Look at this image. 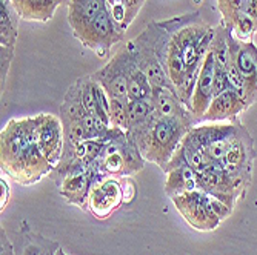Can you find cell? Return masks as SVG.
Returning a JSON list of instances; mask_svg holds the SVG:
<instances>
[{
	"label": "cell",
	"instance_id": "obj_1",
	"mask_svg": "<svg viewBox=\"0 0 257 255\" xmlns=\"http://www.w3.org/2000/svg\"><path fill=\"white\" fill-rule=\"evenodd\" d=\"M43 114L11 119L0 131V166L2 174L30 186L53 172L39 148Z\"/></svg>",
	"mask_w": 257,
	"mask_h": 255
},
{
	"label": "cell",
	"instance_id": "obj_2",
	"mask_svg": "<svg viewBox=\"0 0 257 255\" xmlns=\"http://www.w3.org/2000/svg\"><path fill=\"white\" fill-rule=\"evenodd\" d=\"M196 123L197 122L191 112L162 115L154 108L150 117L137 128L126 131V135L136 143L145 161H151L162 171H165L183 137Z\"/></svg>",
	"mask_w": 257,
	"mask_h": 255
},
{
	"label": "cell",
	"instance_id": "obj_3",
	"mask_svg": "<svg viewBox=\"0 0 257 255\" xmlns=\"http://www.w3.org/2000/svg\"><path fill=\"white\" fill-rule=\"evenodd\" d=\"M254 157V140L248 129L240 123L229 143L226 154L217 163L232 180L239 181L245 188H249Z\"/></svg>",
	"mask_w": 257,
	"mask_h": 255
},
{
	"label": "cell",
	"instance_id": "obj_4",
	"mask_svg": "<svg viewBox=\"0 0 257 255\" xmlns=\"http://www.w3.org/2000/svg\"><path fill=\"white\" fill-rule=\"evenodd\" d=\"M171 200L183 220L196 230L208 232V230L217 229L222 223V220L214 212L211 203H209V195L202 191L180 194Z\"/></svg>",
	"mask_w": 257,
	"mask_h": 255
},
{
	"label": "cell",
	"instance_id": "obj_5",
	"mask_svg": "<svg viewBox=\"0 0 257 255\" xmlns=\"http://www.w3.org/2000/svg\"><path fill=\"white\" fill-rule=\"evenodd\" d=\"M243 83L246 105L257 102V48L251 42H236L229 36V68Z\"/></svg>",
	"mask_w": 257,
	"mask_h": 255
},
{
	"label": "cell",
	"instance_id": "obj_6",
	"mask_svg": "<svg viewBox=\"0 0 257 255\" xmlns=\"http://www.w3.org/2000/svg\"><path fill=\"white\" fill-rule=\"evenodd\" d=\"M74 36L79 37L89 50L96 51L99 57H105L109 53L111 46L122 39V31L114 22L108 8L88 25L74 30Z\"/></svg>",
	"mask_w": 257,
	"mask_h": 255
},
{
	"label": "cell",
	"instance_id": "obj_7",
	"mask_svg": "<svg viewBox=\"0 0 257 255\" xmlns=\"http://www.w3.org/2000/svg\"><path fill=\"white\" fill-rule=\"evenodd\" d=\"M131 62H133V51L130 48V45H126L106 66H103L94 74H91V77L103 86V89L106 91V94L109 97L130 102L128 100V71H130Z\"/></svg>",
	"mask_w": 257,
	"mask_h": 255
},
{
	"label": "cell",
	"instance_id": "obj_8",
	"mask_svg": "<svg viewBox=\"0 0 257 255\" xmlns=\"http://www.w3.org/2000/svg\"><path fill=\"white\" fill-rule=\"evenodd\" d=\"M122 204L123 198L120 178H114L109 175L97 177L91 188L86 209L94 217L103 220L108 218L112 211L119 209Z\"/></svg>",
	"mask_w": 257,
	"mask_h": 255
},
{
	"label": "cell",
	"instance_id": "obj_9",
	"mask_svg": "<svg viewBox=\"0 0 257 255\" xmlns=\"http://www.w3.org/2000/svg\"><path fill=\"white\" fill-rule=\"evenodd\" d=\"M216 71H217V63L213 51L209 50L203 59L200 73L196 82V88L193 92V97L190 102V112L193 114V117L199 123L203 120V115L206 114L209 105H211L214 94H213V88H214V79H216Z\"/></svg>",
	"mask_w": 257,
	"mask_h": 255
},
{
	"label": "cell",
	"instance_id": "obj_10",
	"mask_svg": "<svg viewBox=\"0 0 257 255\" xmlns=\"http://www.w3.org/2000/svg\"><path fill=\"white\" fill-rule=\"evenodd\" d=\"M39 148L53 168L60 163L65 148V132L62 120L57 115L43 114L39 134Z\"/></svg>",
	"mask_w": 257,
	"mask_h": 255
},
{
	"label": "cell",
	"instance_id": "obj_11",
	"mask_svg": "<svg viewBox=\"0 0 257 255\" xmlns=\"http://www.w3.org/2000/svg\"><path fill=\"white\" fill-rule=\"evenodd\" d=\"M248 109L246 102L236 89H228L223 94L213 99L203 120L209 122H232L239 119V114Z\"/></svg>",
	"mask_w": 257,
	"mask_h": 255
},
{
	"label": "cell",
	"instance_id": "obj_12",
	"mask_svg": "<svg viewBox=\"0 0 257 255\" xmlns=\"http://www.w3.org/2000/svg\"><path fill=\"white\" fill-rule=\"evenodd\" d=\"M97 175L91 168L85 172L69 175L59 184L60 195L66 200V203L77 204L83 207V209H86L88 197H89L91 188H92V184H94Z\"/></svg>",
	"mask_w": 257,
	"mask_h": 255
},
{
	"label": "cell",
	"instance_id": "obj_13",
	"mask_svg": "<svg viewBox=\"0 0 257 255\" xmlns=\"http://www.w3.org/2000/svg\"><path fill=\"white\" fill-rule=\"evenodd\" d=\"M167 181H165V192L170 198L199 191V174L191 166H180L170 172H167Z\"/></svg>",
	"mask_w": 257,
	"mask_h": 255
},
{
	"label": "cell",
	"instance_id": "obj_14",
	"mask_svg": "<svg viewBox=\"0 0 257 255\" xmlns=\"http://www.w3.org/2000/svg\"><path fill=\"white\" fill-rule=\"evenodd\" d=\"M108 0H80V2H69L68 19L73 30L82 28L94 20L99 14L106 11Z\"/></svg>",
	"mask_w": 257,
	"mask_h": 255
},
{
	"label": "cell",
	"instance_id": "obj_15",
	"mask_svg": "<svg viewBox=\"0 0 257 255\" xmlns=\"http://www.w3.org/2000/svg\"><path fill=\"white\" fill-rule=\"evenodd\" d=\"M0 40L2 48L14 50L17 39V13L11 0H0Z\"/></svg>",
	"mask_w": 257,
	"mask_h": 255
},
{
	"label": "cell",
	"instance_id": "obj_16",
	"mask_svg": "<svg viewBox=\"0 0 257 255\" xmlns=\"http://www.w3.org/2000/svg\"><path fill=\"white\" fill-rule=\"evenodd\" d=\"M153 85L134 60L128 71V100H151Z\"/></svg>",
	"mask_w": 257,
	"mask_h": 255
},
{
	"label": "cell",
	"instance_id": "obj_17",
	"mask_svg": "<svg viewBox=\"0 0 257 255\" xmlns=\"http://www.w3.org/2000/svg\"><path fill=\"white\" fill-rule=\"evenodd\" d=\"M62 0H22L19 13L31 20H48Z\"/></svg>",
	"mask_w": 257,
	"mask_h": 255
},
{
	"label": "cell",
	"instance_id": "obj_18",
	"mask_svg": "<svg viewBox=\"0 0 257 255\" xmlns=\"http://www.w3.org/2000/svg\"><path fill=\"white\" fill-rule=\"evenodd\" d=\"M153 111H154V105L151 100H130L126 108V117H128L126 131L142 125L153 114Z\"/></svg>",
	"mask_w": 257,
	"mask_h": 255
},
{
	"label": "cell",
	"instance_id": "obj_19",
	"mask_svg": "<svg viewBox=\"0 0 257 255\" xmlns=\"http://www.w3.org/2000/svg\"><path fill=\"white\" fill-rule=\"evenodd\" d=\"M126 108H128L126 100L109 97V128H119L126 131L128 126Z\"/></svg>",
	"mask_w": 257,
	"mask_h": 255
},
{
	"label": "cell",
	"instance_id": "obj_20",
	"mask_svg": "<svg viewBox=\"0 0 257 255\" xmlns=\"http://www.w3.org/2000/svg\"><path fill=\"white\" fill-rule=\"evenodd\" d=\"M122 184V198L123 204H131L136 200L137 195V184L133 180V177H120Z\"/></svg>",
	"mask_w": 257,
	"mask_h": 255
},
{
	"label": "cell",
	"instance_id": "obj_21",
	"mask_svg": "<svg viewBox=\"0 0 257 255\" xmlns=\"http://www.w3.org/2000/svg\"><path fill=\"white\" fill-rule=\"evenodd\" d=\"M231 83H229V77H228V73L223 71V69L217 68L216 71V79H214V88H213V94L214 97L223 94L228 89H231Z\"/></svg>",
	"mask_w": 257,
	"mask_h": 255
},
{
	"label": "cell",
	"instance_id": "obj_22",
	"mask_svg": "<svg viewBox=\"0 0 257 255\" xmlns=\"http://www.w3.org/2000/svg\"><path fill=\"white\" fill-rule=\"evenodd\" d=\"M0 255H16L14 246L10 241L8 235H7V230L4 227L0 229Z\"/></svg>",
	"mask_w": 257,
	"mask_h": 255
},
{
	"label": "cell",
	"instance_id": "obj_23",
	"mask_svg": "<svg viewBox=\"0 0 257 255\" xmlns=\"http://www.w3.org/2000/svg\"><path fill=\"white\" fill-rule=\"evenodd\" d=\"M0 188H2V203H0V209L4 211V207H7L8 201H10V195H11V189L10 184L7 181V178L2 174V178H0Z\"/></svg>",
	"mask_w": 257,
	"mask_h": 255
},
{
	"label": "cell",
	"instance_id": "obj_24",
	"mask_svg": "<svg viewBox=\"0 0 257 255\" xmlns=\"http://www.w3.org/2000/svg\"><path fill=\"white\" fill-rule=\"evenodd\" d=\"M245 14L249 16L254 20L255 31H257V0H246V10Z\"/></svg>",
	"mask_w": 257,
	"mask_h": 255
},
{
	"label": "cell",
	"instance_id": "obj_25",
	"mask_svg": "<svg viewBox=\"0 0 257 255\" xmlns=\"http://www.w3.org/2000/svg\"><path fill=\"white\" fill-rule=\"evenodd\" d=\"M57 255H68V253H66V252H65V250H63L62 247H60V249L57 250Z\"/></svg>",
	"mask_w": 257,
	"mask_h": 255
},
{
	"label": "cell",
	"instance_id": "obj_26",
	"mask_svg": "<svg viewBox=\"0 0 257 255\" xmlns=\"http://www.w3.org/2000/svg\"><path fill=\"white\" fill-rule=\"evenodd\" d=\"M69 2H80V0H69Z\"/></svg>",
	"mask_w": 257,
	"mask_h": 255
}]
</instances>
